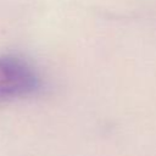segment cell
<instances>
[{
    "label": "cell",
    "instance_id": "6da1fadb",
    "mask_svg": "<svg viewBox=\"0 0 156 156\" xmlns=\"http://www.w3.org/2000/svg\"><path fill=\"white\" fill-rule=\"evenodd\" d=\"M41 87L37 69L15 55L0 56V102L35 94Z\"/></svg>",
    "mask_w": 156,
    "mask_h": 156
}]
</instances>
